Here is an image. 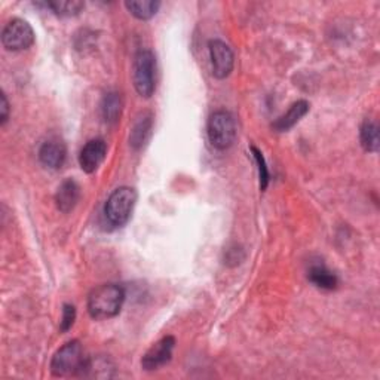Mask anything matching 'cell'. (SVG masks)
<instances>
[{"instance_id": "18", "label": "cell", "mask_w": 380, "mask_h": 380, "mask_svg": "<svg viewBox=\"0 0 380 380\" xmlns=\"http://www.w3.org/2000/svg\"><path fill=\"white\" fill-rule=\"evenodd\" d=\"M125 6L139 20L146 21L156 15L161 4L155 2V0H131V2L125 4Z\"/></svg>"}, {"instance_id": "5", "label": "cell", "mask_w": 380, "mask_h": 380, "mask_svg": "<svg viewBox=\"0 0 380 380\" xmlns=\"http://www.w3.org/2000/svg\"><path fill=\"white\" fill-rule=\"evenodd\" d=\"M208 140L219 150L229 149L236 139L235 118L226 110H217L208 119Z\"/></svg>"}, {"instance_id": "12", "label": "cell", "mask_w": 380, "mask_h": 380, "mask_svg": "<svg viewBox=\"0 0 380 380\" xmlns=\"http://www.w3.org/2000/svg\"><path fill=\"white\" fill-rule=\"evenodd\" d=\"M309 111V103L305 100H300L296 101L294 104H291V107L284 113L282 116H279L274 124L272 128L276 132H285L291 129L296 124H299L301 121L303 116H306V113Z\"/></svg>"}, {"instance_id": "9", "label": "cell", "mask_w": 380, "mask_h": 380, "mask_svg": "<svg viewBox=\"0 0 380 380\" xmlns=\"http://www.w3.org/2000/svg\"><path fill=\"white\" fill-rule=\"evenodd\" d=\"M107 155V144L103 139L89 140L79 154V165L86 174H92L104 162Z\"/></svg>"}, {"instance_id": "15", "label": "cell", "mask_w": 380, "mask_h": 380, "mask_svg": "<svg viewBox=\"0 0 380 380\" xmlns=\"http://www.w3.org/2000/svg\"><path fill=\"white\" fill-rule=\"evenodd\" d=\"M124 100L119 92H109L101 101V115L106 124H116L122 115Z\"/></svg>"}, {"instance_id": "6", "label": "cell", "mask_w": 380, "mask_h": 380, "mask_svg": "<svg viewBox=\"0 0 380 380\" xmlns=\"http://www.w3.org/2000/svg\"><path fill=\"white\" fill-rule=\"evenodd\" d=\"M2 44L8 51L14 52L29 49L34 44V31L27 21L15 18L5 26L2 31Z\"/></svg>"}, {"instance_id": "2", "label": "cell", "mask_w": 380, "mask_h": 380, "mask_svg": "<svg viewBox=\"0 0 380 380\" xmlns=\"http://www.w3.org/2000/svg\"><path fill=\"white\" fill-rule=\"evenodd\" d=\"M88 356L79 340H71L55 352L51 361V373L55 377L81 376Z\"/></svg>"}, {"instance_id": "1", "label": "cell", "mask_w": 380, "mask_h": 380, "mask_svg": "<svg viewBox=\"0 0 380 380\" xmlns=\"http://www.w3.org/2000/svg\"><path fill=\"white\" fill-rule=\"evenodd\" d=\"M125 301V291L116 284H103L94 289L88 297V312L94 319L116 316Z\"/></svg>"}, {"instance_id": "22", "label": "cell", "mask_w": 380, "mask_h": 380, "mask_svg": "<svg viewBox=\"0 0 380 380\" xmlns=\"http://www.w3.org/2000/svg\"><path fill=\"white\" fill-rule=\"evenodd\" d=\"M9 118V103L6 95L2 94V104H0V124L5 125Z\"/></svg>"}, {"instance_id": "16", "label": "cell", "mask_w": 380, "mask_h": 380, "mask_svg": "<svg viewBox=\"0 0 380 380\" xmlns=\"http://www.w3.org/2000/svg\"><path fill=\"white\" fill-rule=\"evenodd\" d=\"M308 278L315 287L321 290H334L339 284L337 276L330 272L326 266H312Z\"/></svg>"}, {"instance_id": "10", "label": "cell", "mask_w": 380, "mask_h": 380, "mask_svg": "<svg viewBox=\"0 0 380 380\" xmlns=\"http://www.w3.org/2000/svg\"><path fill=\"white\" fill-rule=\"evenodd\" d=\"M81 199V187L74 180H66L56 189L55 204L56 208L64 214L70 213Z\"/></svg>"}, {"instance_id": "3", "label": "cell", "mask_w": 380, "mask_h": 380, "mask_svg": "<svg viewBox=\"0 0 380 380\" xmlns=\"http://www.w3.org/2000/svg\"><path fill=\"white\" fill-rule=\"evenodd\" d=\"M137 202V192L132 187H119L113 192L104 206V216L107 221L121 227L128 223V220L134 211V206Z\"/></svg>"}, {"instance_id": "11", "label": "cell", "mask_w": 380, "mask_h": 380, "mask_svg": "<svg viewBox=\"0 0 380 380\" xmlns=\"http://www.w3.org/2000/svg\"><path fill=\"white\" fill-rule=\"evenodd\" d=\"M67 158V150L64 143L59 140H48L39 150L41 162L51 169H60Z\"/></svg>"}, {"instance_id": "20", "label": "cell", "mask_w": 380, "mask_h": 380, "mask_svg": "<svg viewBox=\"0 0 380 380\" xmlns=\"http://www.w3.org/2000/svg\"><path fill=\"white\" fill-rule=\"evenodd\" d=\"M251 151H253V156H254V159L257 162V168H259L260 189L266 190V187H268V184H269V169H268V166H266V161L261 155V151L254 146H251Z\"/></svg>"}, {"instance_id": "7", "label": "cell", "mask_w": 380, "mask_h": 380, "mask_svg": "<svg viewBox=\"0 0 380 380\" xmlns=\"http://www.w3.org/2000/svg\"><path fill=\"white\" fill-rule=\"evenodd\" d=\"M208 51H210V60L213 67V74L217 79H226L234 70L235 59L231 46L224 44L223 41L213 39L208 44Z\"/></svg>"}, {"instance_id": "21", "label": "cell", "mask_w": 380, "mask_h": 380, "mask_svg": "<svg viewBox=\"0 0 380 380\" xmlns=\"http://www.w3.org/2000/svg\"><path fill=\"white\" fill-rule=\"evenodd\" d=\"M74 319H76V309H74V306L73 305H64L63 306V318H61L60 330L63 333H67L73 327Z\"/></svg>"}, {"instance_id": "4", "label": "cell", "mask_w": 380, "mask_h": 380, "mask_svg": "<svg viewBox=\"0 0 380 380\" xmlns=\"http://www.w3.org/2000/svg\"><path fill=\"white\" fill-rule=\"evenodd\" d=\"M132 79H134L136 91L141 97L150 99L154 95L156 88V59L154 52L149 49L137 52Z\"/></svg>"}, {"instance_id": "13", "label": "cell", "mask_w": 380, "mask_h": 380, "mask_svg": "<svg viewBox=\"0 0 380 380\" xmlns=\"http://www.w3.org/2000/svg\"><path fill=\"white\" fill-rule=\"evenodd\" d=\"M113 373H115V364L111 363L110 358L99 355L86 359V363L81 371V377L110 379L113 377Z\"/></svg>"}, {"instance_id": "14", "label": "cell", "mask_w": 380, "mask_h": 380, "mask_svg": "<svg viewBox=\"0 0 380 380\" xmlns=\"http://www.w3.org/2000/svg\"><path fill=\"white\" fill-rule=\"evenodd\" d=\"M151 126H154V116H151L150 113H144L141 118H139L134 128L131 131L129 146L134 150L143 149L150 137Z\"/></svg>"}, {"instance_id": "19", "label": "cell", "mask_w": 380, "mask_h": 380, "mask_svg": "<svg viewBox=\"0 0 380 380\" xmlns=\"http://www.w3.org/2000/svg\"><path fill=\"white\" fill-rule=\"evenodd\" d=\"M359 140H361V146H363V149L366 151L376 154V151L379 150V126H377V124L366 119L359 129Z\"/></svg>"}, {"instance_id": "8", "label": "cell", "mask_w": 380, "mask_h": 380, "mask_svg": "<svg viewBox=\"0 0 380 380\" xmlns=\"http://www.w3.org/2000/svg\"><path fill=\"white\" fill-rule=\"evenodd\" d=\"M176 348V339L173 336H166L151 346L141 359V367L146 371H154L164 366H166L171 358H173V351Z\"/></svg>"}, {"instance_id": "17", "label": "cell", "mask_w": 380, "mask_h": 380, "mask_svg": "<svg viewBox=\"0 0 380 380\" xmlns=\"http://www.w3.org/2000/svg\"><path fill=\"white\" fill-rule=\"evenodd\" d=\"M37 6H45L46 9H51L55 15L59 16H74L81 14V11L85 8L84 2L79 0H54V2H44L36 4Z\"/></svg>"}]
</instances>
